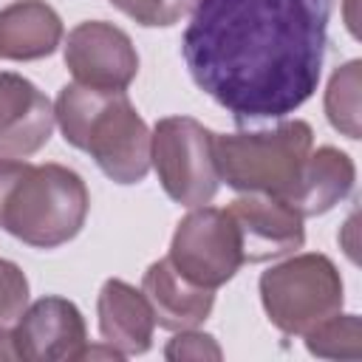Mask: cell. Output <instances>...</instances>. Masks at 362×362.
<instances>
[{"mask_svg": "<svg viewBox=\"0 0 362 362\" xmlns=\"http://www.w3.org/2000/svg\"><path fill=\"white\" fill-rule=\"evenodd\" d=\"M331 0H195L181 54L238 124L283 119L320 85Z\"/></svg>", "mask_w": 362, "mask_h": 362, "instance_id": "6da1fadb", "label": "cell"}, {"mask_svg": "<svg viewBox=\"0 0 362 362\" xmlns=\"http://www.w3.org/2000/svg\"><path fill=\"white\" fill-rule=\"evenodd\" d=\"M62 139L85 150L116 184H139L150 170V127L124 90L71 82L54 102Z\"/></svg>", "mask_w": 362, "mask_h": 362, "instance_id": "7a4b0ae2", "label": "cell"}, {"mask_svg": "<svg viewBox=\"0 0 362 362\" xmlns=\"http://www.w3.org/2000/svg\"><path fill=\"white\" fill-rule=\"evenodd\" d=\"M88 209V187L71 167L0 158V229L17 240L57 249L82 232Z\"/></svg>", "mask_w": 362, "mask_h": 362, "instance_id": "3957f363", "label": "cell"}, {"mask_svg": "<svg viewBox=\"0 0 362 362\" xmlns=\"http://www.w3.org/2000/svg\"><path fill=\"white\" fill-rule=\"evenodd\" d=\"M314 147V130L303 119H283L274 130L215 133L212 153L221 181L238 192H260L286 201Z\"/></svg>", "mask_w": 362, "mask_h": 362, "instance_id": "277c9868", "label": "cell"}, {"mask_svg": "<svg viewBox=\"0 0 362 362\" xmlns=\"http://www.w3.org/2000/svg\"><path fill=\"white\" fill-rule=\"evenodd\" d=\"M345 288L331 257L320 252L294 255L260 274V303L274 328L303 337L342 308Z\"/></svg>", "mask_w": 362, "mask_h": 362, "instance_id": "5b68a950", "label": "cell"}, {"mask_svg": "<svg viewBox=\"0 0 362 362\" xmlns=\"http://www.w3.org/2000/svg\"><path fill=\"white\" fill-rule=\"evenodd\" d=\"M215 133L189 116H164L150 133V167L170 201L204 206L215 198L221 175L212 153Z\"/></svg>", "mask_w": 362, "mask_h": 362, "instance_id": "8992f818", "label": "cell"}, {"mask_svg": "<svg viewBox=\"0 0 362 362\" xmlns=\"http://www.w3.org/2000/svg\"><path fill=\"white\" fill-rule=\"evenodd\" d=\"M167 260L184 280L201 288L215 291L229 283L243 266V252L238 229L226 209L206 204L192 206V212L184 215L175 226Z\"/></svg>", "mask_w": 362, "mask_h": 362, "instance_id": "52a82bcc", "label": "cell"}, {"mask_svg": "<svg viewBox=\"0 0 362 362\" xmlns=\"http://www.w3.org/2000/svg\"><path fill=\"white\" fill-rule=\"evenodd\" d=\"M65 68L79 85L102 90H124L139 74L133 40L113 23L85 20L68 31Z\"/></svg>", "mask_w": 362, "mask_h": 362, "instance_id": "ba28073f", "label": "cell"}, {"mask_svg": "<svg viewBox=\"0 0 362 362\" xmlns=\"http://www.w3.org/2000/svg\"><path fill=\"white\" fill-rule=\"evenodd\" d=\"M17 359L25 362H68L79 359L88 345L82 311L65 297H40L14 320L11 328Z\"/></svg>", "mask_w": 362, "mask_h": 362, "instance_id": "9c48e42d", "label": "cell"}, {"mask_svg": "<svg viewBox=\"0 0 362 362\" xmlns=\"http://www.w3.org/2000/svg\"><path fill=\"white\" fill-rule=\"evenodd\" d=\"M226 215L238 229L243 263L277 260L305 243L303 215L274 195L243 192L226 206Z\"/></svg>", "mask_w": 362, "mask_h": 362, "instance_id": "30bf717a", "label": "cell"}, {"mask_svg": "<svg viewBox=\"0 0 362 362\" xmlns=\"http://www.w3.org/2000/svg\"><path fill=\"white\" fill-rule=\"evenodd\" d=\"M54 105L25 76L0 71V158H25L54 133Z\"/></svg>", "mask_w": 362, "mask_h": 362, "instance_id": "8fae6325", "label": "cell"}, {"mask_svg": "<svg viewBox=\"0 0 362 362\" xmlns=\"http://www.w3.org/2000/svg\"><path fill=\"white\" fill-rule=\"evenodd\" d=\"M96 317L102 342L113 345L124 356L150 351L156 317L144 291L133 288L124 280H105L96 300Z\"/></svg>", "mask_w": 362, "mask_h": 362, "instance_id": "7c38bea8", "label": "cell"}, {"mask_svg": "<svg viewBox=\"0 0 362 362\" xmlns=\"http://www.w3.org/2000/svg\"><path fill=\"white\" fill-rule=\"evenodd\" d=\"M141 291L153 308L156 325L167 331H184L201 325L215 305V291L184 280L167 257L147 266L141 277Z\"/></svg>", "mask_w": 362, "mask_h": 362, "instance_id": "4fadbf2b", "label": "cell"}, {"mask_svg": "<svg viewBox=\"0 0 362 362\" xmlns=\"http://www.w3.org/2000/svg\"><path fill=\"white\" fill-rule=\"evenodd\" d=\"M354 178H356L354 158L331 144H322L308 153L300 181L294 192L286 198V204L303 218L322 215L334 209L342 198H348V192L354 189Z\"/></svg>", "mask_w": 362, "mask_h": 362, "instance_id": "5bb4252c", "label": "cell"}, {"mask_svg": "<svg viewBox=\"0 0 362 362\" xmlns=\"http://www.w3.org/2000/svg\"><path fill=\"white\" fill-rule=\"evenodd\" d=\"M59 42L62 20L45 0H14L0 11V59H42Z\"/></svg>", "mask_w": 362, "mask_h": 362, "instance_id": "9a60e30c", "label": "cell"}, {"mask_svg": "<svg viewBox=\"0 0 362 362\" xmlns=\"http://www.w3.org/2000/svg\"><path fill=\"white\" fill-rule=\"evenodd\" d=\"M305 348L322 359H359L362 356V328L356 314H331L303 334Z\"/></svg>", "mask_w": 362, "mask_h": 362, "instance_id": "2e32d148", "label": "cell"}, {"mask_svg": "<svg viewBox=\"0 0 362 362\" xmlns=\"http://www.w3.org/2000/svg\"><path fill=\"white\" fill-rule=\"evenodd\" d=\"M359 71L362 62L351 59L331 74L325 90V116L334 130L348 139H359Z\"/></svg>", "mask_w": 362, "mask_h": 362, "instance_id": "e0dca14e", "label": "cell"}, {"mask_svg": "<svg viewBox=\"0 0 362 362\" xmlns=\"http://www.w3.org/2000/svg\"><path fill=\"white\" fill-rule=\"evenodd\" d=\"M192 3L195 0H110L113 8H119L122 14L147 28L175 25L192 8Z\"/></svg>", "mask_w": 362, "mask_h": 362, "instance_id": "ac0fdd59", "label": "cell"}, {"mask_svg": "<svg viewBox=\"0 0 362 362\" xmlns=\"http://www.w3.org/2000/svg\"><path fill=\"white\" fill-rule=\"evenodd\" d=\"M28 305V280L23 269L0 257V328L11 325Z\"/></svg>", "mask_w": 362, "mask_h": 362, "instance_id": "d6986e66", "label": "cell"}, {"mask_svg": "<svg viewBox=\"0 0 362 362\" xmlns=\"http://www.w3.org/2000/svg\"><path fill=\"white\" fill-rule=\"evenodd\" d=\"M164 356L173 359V362H181V359H221L223 351L218 348L215 337L201 334V331H195V328H184V331H178V334L167 342Z\"/></svg>", "mask_w": 362, "mask_h": 362, "instance_id": "ffe728a7", "label": "cell"}, {"mask_svg": "<svg viewBox=\"0 0 362 362\" xmlns=\"http://www.w3.org/2000/svg\"><path fill=\"white\" fill-rule=\"evenodd\" d=\"M0 359H17L14 339H11V331H8L6 325L0 328Z\"/></svg>", "mask_w": 362, "mask_h": 362, "instance_id": "44dd1931", "label": "cell"}]
</instances>
